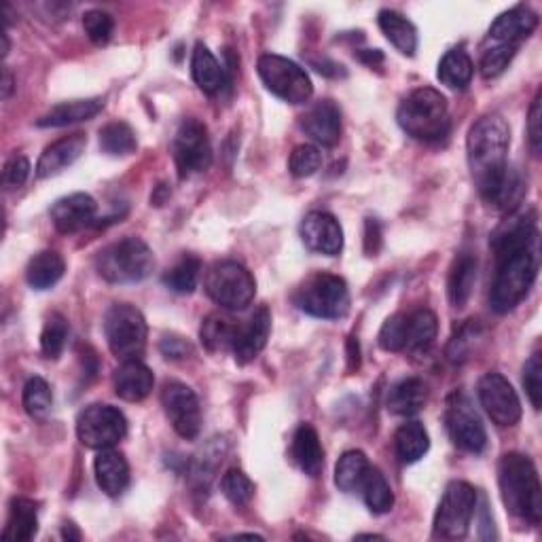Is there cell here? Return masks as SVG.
<instances>
[{
	"label": "cell",
	"mask_w": 542,
	"mask_h": 542,
	"mask_svg": "<svg viewBox=\"0 0 542 542\" xmlns=\"http://www.w3.org/2000/svg\"><path fill=\"white\" fill-rule=\"evenodd\" d=\"M70 327L68 320L62 314H51L45 322L43 333H41V352L45 358L56 360L66 348V339H68Z\"/></svg>",
	"instance_id": "60d3db41"
},
{
	"label": "cell",
	"mask_w": 542,
	"mask_h": 542,
	"mask_svg": "<svg viewBox=\"0 0 542 542\" xmlns=\"http://www.w3.org/2000/svg\"><path fill=\"white\" fill-rule=\"evenodd\" d=\"M200 276H202V261L193 255H185L164 276V284L178 295H189L197 288Z\"/></svg>",
	"instance_id": "ab89813d"
},
{
	"label": "cell",
	"mask_w": 542,
	"mask_h": 542,
	"mask_svg": "<svg viewBox=\"0 0 542 542\" xmlns=\"http://www.w3.org/2000/svg\"><path fill=\"white\" fill-rule=\"evenodd\" d=\"M221 490L233 507L238 509L248 507L252 496H255V485H252V481L242 471H238V468H231V471L223 475Z\"/></svg>",
	"instance_id": "7bdbcfd3"
},
{
	"label": "cell",
	"mask_w": 542,
	"mask_h": 542,
	"mask_svg": "<svg viewBox=\"0 0 542 542\" xmlns=\"http://www.w3.org/2000/svg\"><path fill=\"white\" fill-rule=\"evenodd\" d=\"M379 28L386 34V39L399 49L403 56H415L418 51V30L407 20V17L399 11L384 9L377 17Z\"/></svg>",
	"instance_id": "4dcf8cb0"
},
{
	"label": "cell",
	"mask_w": 542,
	"mask_h": 542,
	"mask_svg": "<svg viewBox=\"0 0 542 542\" xmlns=\"http://www.w3.org/2000/svg\"><path fill=\"white\" fill-rule=\"evenodd\" d=\"M301 312L322 320H339L350 310V291L343 278L335 274H316L307 278L295 293Z\"/></svg>",
	"instance_id": "8992f818"
},
{
	"label": "cell",
	"mask_w": 542,
	"mask_h": 542,
	"mask_svg": "<svg viewBox=\"0 0 542 542\" xmlns=\"http://www.w3.org/2000/svg\"><path fill=\"white\" fill-rule=\"evenodd\" d=\"M303 244L318 255L335 257L343 248V229L329 212H310L299 227Z\"/></svg>",
	"instance_id": "2e32d148"
},
{
	"label": "cell",
	"mask_w": 542,
	"mask_h": 542,
	"mask_svg": "<svg viewBox=\"0 0 542 542\" xmlns=\"http://www.w3.org/2000/svg\"><path fill=\"white\" fill-rule=\"evenodd\" d=\"M104 335L111 352L119 360H138L147 348V320L138 307L115 303L104 316Z\"/></svg>",
	"instance_id": "52a82bcc"
},
{
	"label": "cell",
	"mask_w": 542,
	"mask_h": 542,
	"mask_svg": "<svg viewBox=\"0 0 542 542\" xmlns=\"http://www.w3.org/2000/svg\"><path fill=\"white\" fill-rule=\"evenodd\" d=\"M98 204L92 195L72 193L51 206V223L60 233H77L87 225H96Z\"/></svg>",
	"instance_id": "e0dca14e"
},
{
	"label": "cell",
	"mask_w": 542,
	"mask_h": 542,
	"mask_svg": "<svg viewBox=\"0 0 542 542\" xmlns=\"http://www.w3.org/2000/svg\"><path fill=\"white\" fill-rule=\"evenodd\" d=\"M428 401V388L418 377H407L403 382L394 384L388 392L386 407L394 415H415L424 409Z\"/></svg>",
	"instance_id": "83f0119b"
},
{
	"label": "cell",
	"mask_w": 542,
	"mask_h": 542,
	"mask_svg": "<svg viewBox=\"0 0 542 542\" xmlns=\"http://www.w3.org/2000/svg\"><path fill=\"white\" fill-rule=\"evenodd\" d=\"M62 536L64 540H81V534L79 530L72 526V523H64V528H62Z\"/></svg>",
	"instance_id": "6f0895ef"
},
{
	"label": "cell",
	"mask_w": 542,
	"mask_h": 542,
	"mask_svg": "<svg viewBox=\"0 0 542 542\" xmlns=\"http://www.w3.org/2000/svg\"><path fill=\"white\" fill-rule=\"evenodd\" d=\"M322 166V153L314 144H299L288 159V170L295 178L314 176Z\"/></svg>",
	"instance_id": "f6af8a7d"
},
{
	"label": "cell",
	"mask_w": 542,
	"mask_h": 542,
	"mask_svg": "<svg viewBox=\"0 0 542 542\" xmlns=\"http://www.w3.org/2000/svg\"><path fill=\"white\" fill-rule=\"evenodd\" d=\"M528 136H530V147L534 155L542 149V108H540V92L536 94L532 106H530V117H528Z\"/></svg>",
	"instance_id": "816d5d0a"
},
{
	"label": "cell",
	"mask_w": 542,
	"mask_h": 542,
	"mask_svg": "<svg viewBox=\"0 0 542 542\" xmlns=\"http://www.w3.org/2000/svg\"><path fill=\"white\" fill-rule=\"evenodd\" d=\"M271 333V312L265 305L252 314L246 327H240L236 346H233V356L240 365H248L255 360L267 346V339Z\"/></svg>",
	"instance_id": "7402d4cb"
},
{
	"label": "cell",
	"mask_w": 542,
	"mask_h": 542,
	"mask_svg": "<svg viewBox=\"0 0 542 542\" xmlns=\"http://www.w3.org/2000/svg\"><path fill=\"white\" fill-rule=\"evenodd\" d=\"M477 511V492L471 483L451 481L445 487L439 511L435 515V532L443 538L458 540L468 534Z\"/></svg>",
	"instance_id": "30bf717a"
},
{
	"label": "cell",
	"mask_w": 542,
	"mask_h": 542,
	"mask_svg": "<svg viewBox=\"0 0 542 542\" xmlns=\"http://www.w3.org/2000/svg\"><path fill=\"white\" fill-rule=\"evenodd\" d=\"M369 468H371L369 458L363 454V451H358V449L346 451L335 466V485L346 494L360 492V485H363Z\"/></svg>",
	"instance_id": "d590c367"
},
{
	"label": "cell",
	"mask_w": 542,
	"mask_h": 542,
	"mask_svg": "<svg viewBox=\"0 0 542 542\" xmlns=\"http://www.w3.org/2000/svg\"><path fill=\"white\" fill-rule=\"evenodd\" d=\"M22 403H24L26 413L32 415V418H43V415L51 409L53 394H51V388L43 377L28 379L26 386H24Z\"/></svg>",
	"instance_id": "b9f144b4"
},
{
	"label": "cell",
	"mask_w": 542,
	"mask_h": 542,
	"mask_svg": "<svg viewBox=\"0 0 542 542\" xmlns=\"http://www.w3.org/2000/svg\"><path fill=\"white\" fill-rule=\"evenodd\" d=\"M206 293L225 310H246L257 295V282L250 271L238 261L214 263L206 274Z\"/></svg>",
	"instance_id": "ba28073f"
},
{
	"label": "cell",
	"mask_w": 542,
	"mask_h": 542,
	"mask_svg": "<svg viewBox=\"0 0 542 542\" xmlns=\"http://www.w3.org/2000/svg\"><path fill=\"white\" fill-rule=\"evenodd\" d=\"M437 331H439L437 316L432 314L430 310H426V307L407 314L405 352L426 354L432 348V343H435V339H437Z\"/></svg>",
	"instance_id": "1f68e13d"
},
{
	"label": "cell",
	"mask_w": 542,
	"mask_h": 542,
	"mask_svg": "<svg viewBox=\"0 0 542 542\" xmlns=\"http://www.w3.org/2000/svg\"><path fill=\"white\" fill-rule=\"evenodd\" d=\"M445 426L451 441L468 454H481L487 445V432L473 403L464 394L449 396L445 409Z\"/></svg>",
	"instance_id": "4fadbf2b"
},
{
	"label": "cell",
	"mask_w": 542,
	"mask_h": 542,
	"mask_svg": "<svg viewBox=\"0 0 542 542\" xmlns=\"http://www.w3.org/2000/svg\"><path fill=\"white\" fill-rule=\"evenodd\" d=\"M348 360H350V371L360 367V346H358L356 337H350V341H348Z\"/></svg>",
	"instance_id": "11a10c76"
},
{
	"label": "cell",
	"mask_w": 542,
	"mask_h": 542,
	"mask_svg": "<svg viewBox=\"0 0 542 542\" xmlns=\"http://www.w3.org/2000/svg\"><path fill=\"white\" fill-rule=\"evenodd\" d=\"M523 388L528 392L532 407L538 411L542 405V358L534 354L523 367Z\"/></svg>",
	"instance_id": "681fc988"
},
{
	"label": "cell",
	"mask_w": 542,
	"mask_h": 542,
	"mask_svg": "<svg viewBox=\"0 0 542 542\" xmlns=\"http://www.w3.org/2000/svg\"><path fill=\"white\" fill-rule=\"evenodd\" d=\"M517 53V47L515 45H494V47H487L483 51L481 56V75L485 79H496L500 77L504 70L509 68V64L513 62Z\"/></svg>",
	"instance_id": "ee69618b"
},
{
	"label": "cell",
	"mask_w": 542,
	"mask_h": 542,
	"mask_svg": "<svg viewBox=\"0 0 542 542\" xmlns=\"http://www.w3.org/2000/svg\"><path fill=\"white\" fill-rule=\"evenodd\" d=\"M396 119L411 138L422 142H439L449 134L447 100L432 87L413 89L399 106Z\"/></svg>",
	"instance_id": "277c9868"
},
{
	"label": "cell",
	"mask_w": 542,
	"mask_h": 542,
	"mask_svg": "<svg viewBox=\"0 0 542 542\" xmlns=\"http://www.w3.org/2000/svg\"><path fill=\"white\" fill-rule=\"evenodd\" d=\"M538 26V15L528 7H515L500 13L494 24L490 26V39L496 45H515L519 47L521 41H526L528 36Z\"/></svg>",
	"instance_id": "44dd1931"
},
{
	"label": "cell",
	"mask_w": 542,
	"mask_h": 542,
	"mask_svg": "<svg viewBox=\"0 0 542 542\" xmlns=\"http://www.w3.org/2000/svg\"><path fill=\"white\" fill-rule=\"evenodd\" d=\"M407 343V314H396L379 331V346L386 352H403Z\"/></svg>",
	"instance_id": "7dc6e473"
},
{
	"label": "cell",
	"mask_w": 542,
	"mask_h": 542,
	"mask_svg": "<svg viewBox=\"0 0 542 542\" xmlns=\"http://www.w3.org/2000/svg\"><path fill=\"white\" fill-rule=\"evenodd\" d=\"M96 269L111 284H136L153 274L155 257L140 238H123L98 252Z\"/></svg>",
	"instance_id": "5b68a950"
},
{
	"label": "cell",
	"mask_w": 542,
	"mask_h": 542,
	"mask_svg": "<svg viewBox=\"0 0 542 542\" xmlns=\"http://www.w3.org/2000/svg\"><path fill=\"white\" fill-rule=\"evenodd\" d=\"M113 386L119 399L128 403H140L153 392L155 375L147 365H142L140 360H125L113 375Z\"/></svg>",
	"instance_id": "603a6c76"
},
{
	"label": "cell",
	"mask_w": 542,
	"mask_h": 542,
	"mask_svg": "<svg viewBox=\"0 0 542 542\" xmlns=\"http://www.w3.org/2000/svg\"><path fill=\"white\" fill-rule=\"evenodd\" d=\"M104 108L102 98H89V100H72L53 106L47 115H43L36 125L39 128H66L72 123H81L94 119Z\"/></svg>",
	"instance_id": "484cf974"
},
{
	"label": "cell",
	"mask_w": 542,
	"mask_h": 542,
	"mask_svg": "<svg viewBox=\"0 0 542 542\" xmlns=\"http://www.w3.org/2000/svg\"><path fill=\"white\" fill-rule=\"evenodd\" d=\"M382 248V227L375 219H367L365 223V252L369 257H375Z\"/></svg>",
	"instance_id": "db71d44e"
},
{
	"label": "cell",
	"mask_w": 542,
	"mask_h": 542,
	"mask_svg": "<svg viewBox=\"0 0 542 542\" xmlns=\"http://www.w3.org/2000/svg\"><path fill=\"white\" fill-rule=\"evenodd\" d=\"M136 147H138L136 134L128 123L113 121L100 130V149L106 155L125 157V155H132Z\"/></svg>",
	"instance_id": "f35d334b"
},
{
	"label": "cell",
	"mask_w": 542,
	"mask_h": 542,
	"mask_svg": "<svg viewBox=\"0 0 542 542\" xmlns=\"http://www.w3.org/2000/svg\"><path fill=\"white\" fill-rule=\"evenodd\" d=\"M257 68L263 85L276 98L288 104H305L312 98V79L293 60L276 56V53H265V56L259 58Z\"/></svg>",
	"instance_id": "9c48e42d"
},
{
	"label": "cell",
	"mask_w": 542,
	"mask_h": 542,
	"mask_svg": "<svg viewBox=\"0 0 542 542\" xmlns=\"http://www.w3.org/2000/svg\"><path fill=\"white\" fill-rule=\"evenodd\" d=\"M477 337H479V324L475 320H468V324H464V327L451 337L447 346V358L451 360V363H464L468 354H471Z\"/></svg>",
	"instance_id": "c3c4849f"
},
{
	"label": "cell",
	"mask_w": 542,
	"mask_h": 542,
	"mask_svg": "<svg viewBox=\"0 0 542 542\" xmlns=\"http://www.w3.org/2000/svg\"><path fill=\"white\" fill-rule=\"evenodd\" d=\"M66 271L64 259L56 250H43L26 267V280L34 291H47L56 286Z\"/></svg>",
	"instance_id": "d6a6232c"
},
{
	"label": "cell",
	"mask_w": 542,
	"mask_h": 542,
	"mask_svg": "<svg viewBox=\"0 0 542 542\" xmlns=\"http://www.w3.org/2000/svg\"><path fill=\"white\" fill-rule=\"evenodd\" d=\"M293 460L305 475L318 477L324 466V451L314 426L301 424L293 437Z\"/></svg>",
	"instance_id": "4316f807"
},
{
	"label": "cell",
	"mask_w": 542,
	"mask_h": 542,
	"mask_svg": "<svg viewBox=\"0 0 542 542\" xmlns=\"http://www.w3.org/2000/svg\"><path fill=\"white\" fill-rule=\"evenodd\" d=\"M172 155L183 178L206 172L212 164V144L206 125L193 117L180 123L172 140Z\"/></svg>",
	"instance_id": "7c38bea8"
},
{
	"label": "cell",
	"mask_w": 542,
	"mask_h": 542,
	"mask_svg": "<svg viewBox=\"0 0 542 542\" xmlns=\"http://www.w3.org/2000/svg\"><path fill=\"white\" fill-rule=\"evenodd\" d=\"M358 538H382V536H377V534H360Z\"/></svg>",
	"instance_id": "91938a15"
},
{
	"label": "cell",
	"mask_w": 542,
	"mask_h": 542,
	"mask_svg": "<svg viewBox=\"0 0 542 542\" xmlns=\"http://www.w3.org/2000/svg\"><path fill=\"white\" fill-rule=\"evenodd\" d=\"M498 485L507 511L521 521L538 526L542 519V487L534 462L515 451L502 456L498 464Z\"/></svg>",
	"instance_id": "6da1fadb"
},
{
	"label": "cell",
	"mask_w": 542,
	"mask_h": 542,
	"mask_svg": "<svg viewBox=\"0 0 542 542\" xmlns=\"http://www.w3.org/2000/svg\"><path fill=\"white\" fill-rule=\"evenodd\" d=\"M358 58L360 60H363V62H367L369 66H375V64H379V62H384V53L382 51H379V49H369V51H360L358 53Z\"/></svg>",
	"instance_id": "9f6ffc18"
},
{
	"label": "cell",
	"mask_w": 542,
	"mask_h": 542,
	"mask_svg": "<svg viewBox=\"0 0 542 542\" xmlns=\"http://www.w3.org/2000/svg\"><path fill=\"white\" fill-rule=\"evenodd\" d=\"M238 324H233V320L225 314H210L200 329V337L204 348L208 352H233V346H236L238 339Z\"/></svg>",
	"instance_id": "836d02e7"
},
{
	"label": "cell",
	"mask_w": 542,
	"mask_h": 542,
	"mask_svg": "<svg viewBox=\"0 0 542 542\" xmlns=\"http://www.w3.org/2000/svg\"><path fill=\"white\" fill-rule=\"evenodd\" d=\"M87 136L85 134H72L56 140L43 151L36 164V176L39 178H51L70 168L75 161L85 153Z\"/></svg>",
	"instance_id": "ffe728a7"
},
{
	"label": "cell",
	"mask_w": 542,
	"mask_h": 542,
	"mask_svg": "<svg viewBox=\"0 0 542 542\" xmlns=\"http://www.w3.org/2000/svg\"><path fill=\"white\" fill-rule=\"evenodd\" d=\"M360 494L365 498V504L375 515H384L390 513L394 507V494L392 487L386 481V477L377 471V468H369V473L360 485Z\"/></svg>",
	"instance_id": "74e56055"
},
{
	"label": "cell",
	"mask_w": 542,
	"mask_h": 542,
	"mask_svg": "<svg viewBox=\"0 0 542 542\" xmlns=\"http://www.w3.org/2000/svg\"><path fill=\"white\" fill-rule=\"evenodd\" d=\"M96 481L106 496H121L130 485V464L123 454L111 449H100L94 462Z\"/></svg>",
	"instance_id": "cb8c5ba5"
},
{
	"label": "cell",
	"mask_w": 542,
	"mask_h": 542,
	"mask_svg": "<svg viewBox=\"0 0 542 542\" xmlns=\"http://www.w3.org/2000/svg\"><path fill=\"white\" fill-rule=\"evenodd\" d=\"M477 257L473 252H460L456 257L454 265L449 269V280H447V295L454 307H464L473 295V288L477 282Z\"/></svg>",
	"instance_id": "d4e9b609"
},
{
	"label": "cell",
	"mask_w": 542,
	"mask_h": 542,
	"mask_svg": "<svg viewBox=\"0 0 542 542\" xmlns=\"http://www.w3.org/2000/svg\"><path fill=\"white\" fill-rule=\"evenodd\" d=\"M477 189L483 200L496 210H513L521 202L523 193H526V183H523L521 174L509 164L500 172L481 180Z\"/></svg>",
	"instance_id": "ac0fdd59"
},
{
	"label": "cell",
	"mask_w": 542,
	"mask_h": 542,
	"mask_svg": "<svg viewBox=\"0 0 542 542\" xmlns=\"http://www.w3.org/2000/svg\"><path fill=\"white\" fill-rule=\"evenodd\" d=\"M511 147V128L500 115L481 117L466 138L468 166H471L475 183L500 172L509 166L507 155Z\"/></svg>",
	"instance_id": "3957f363"
},
{
	"label": "cell",
	"mask_w": 542,
	"mask_h": 542,
	"mask_svg": "<svg viewBox=\"0 0 542 542\" xmlns=\"http://www.w3.org/2000/svg\"><path fill=\"white\" fill-rule=\"evenodd\" d=\"M301 130L320 147L333 149L341 138V113L335 102L320 100L301 117Z\"/></svg>",
	"instance_id": "d6986e66"
},
{
	"label": "cell",
	"mask_w": 542,
	"mask_h": 542,
	"mask_svg": "<svg viewBox=\"0 0 542 542\" xmlns=\"http://www.w3.org/2000/svg\"><path fill=\"white\" fill-rule=\"evenodd\" d=\"M161 405H164L168 420L180 437L187 441L197 439L202 430V409L195 392L189 386L168 382L164 390H161Z\"/></svg>",
	"instance_id": "5bb4252c"
},
{
	"label": "cell",
	"mask_w": 542,
	"mask_h": 542,
	"mask_svg": "<svg viewBox=\"0 0 542 542\" xmlns=\"http://www.w3.org/2000/svg\"><path fill=\"white\" fill-rule=\"evenodd\" d=\"M496 280L490 293V305L496 314H509L526 299L538 274L536 244L517 248L496 257Z\"/></svg>",
	"instance_id": "7a4b0ae2"
},
{
	"label": "cell",
	"mask_w": 542,
	"mask_h": 542,
	"mask_svg": "<svg viewBox=\"0 0 542 542\" xmlns=\"http://www.w3.org/2000/svg\"><path fill=\"white\" fill-rule=\"evenodd\" d=\"M128 435V420L111 405H89L77 418V437L89 449H111Z\"/></svg>",
	"instance_id": "8fae6325"
},
{
	"label": "cell",
	"mask_w": 542,
	"mask_h": 542,
	"mask_svg": "<svg viewBox=\"0 0 542 542\" xmlns=\"http://www.w3.org/2000/svg\"><path fill=\"white\" fill-rule=\"evenodd\" d=\"M191 75H193V81L197 83V87H200L202 92L208 96L219 94L221 89L225 87V70L204 43H197L193 49Z\"/></svg>",
	"instance_id": "f1b7e54d"
},
{
	"label": "cell",
	"mask_w": 542,
	"mask_h": 542,
	"mask_svg": "<svg viewBox=\"0 0 542 542\" xmlns=\"http://www.w3.org/2000/svg\"><path fill=\"white\" fill-rule=\"evenodd\" d=\"M83 28H85V34L89 36V41H92L94 45H106L113 39L115 20L111 13L92 9L83 15Z\"/></svg>",
	"instance_id": "bcb514c9"
},
{
	"label": "cell",
	"mask_w": 542,
	"mask_h": 542,
	"mask_svg": "<svg viewBox=\"0 0 542 542\" xmlns=\"http://www.w3.org/2000/svg\"><path fill=\"white\" fill-rule=\"evenodd\" d=\"M39 532V509L30 498H13L9 509V521L3 532L5 540L28 542Z\"/></svg>",
	"instance_id": "f546056e"
},
{
	"label": "cell",
	"mask_w": 542,
	"mask_h": 542,
	"mask_svg": "<svg viewBox=\"0 0 542 542\" xmlns=\"http://www.w3.org/2000/svg\"><path fill=\"white\" fill-rule=\"evenodd\" d=\"M473 60L462 47L449 49L439 62L437 77L439 81L449 89H464L468 83L473 81Z\"/></svg>",
	"instance_id": "e575fe53"
},
{
	"label": "cell",
	"mask_w": 542,
	"mask_h": 542,
	"mask_svg": "<svg viewBox=\"0 0 542 542\" xmlns=\"http://www.w3.org/2000/svg\"><path fill=\"white\" fill-rule=\"evenodd\" d=\"M394 449L396 456L401 458L405 464H413L426 456V451L430 449V439L428 432L420 422H407L403 424L394 435Z\"/></svg>",
	"instance_id": "8d00e7d4"
},
{
	"label": "cell",
	"mask_w": 542,
	"mask_h": 542,
	"mask_svg": "<svg viewBox=\"0 0 542 542\" xmlns=\"http://www.w3.org/2000/svg\"><path fill=\"white\" fill-rule=\"evenodd\" d=\"M28 176H30V161L24 155H15L7 161V166L3 170V183L9 189H20L26 185Z\"/></svg>",
	"instance_id": "f907efd6"
},
{
	"label": "cell",
	"mask_w": 542,
	"mask_h": 542,
	"mask_svg": "<svg viewBox=\"0 0 542 542\" xmlns=\"http://www.w3.org/2000/svg\"><path fill=\"white\" fill-rule=\"evenodd\" d=\"M11 92H13V77H11V72L5 68V72H3V98L7 100L11 96Z\"/></svg>",
	"instance_id": "680465c9"
},
{
	"label": "cell",
	"mask_w": 542,
	"mask_h": 542,
	"mask_svg": "<svg viewBox=\"0 0 542 542\" xmlns=\"http://www.w3.org/2000/svg\"><path fill=\"white\" fill-rule=\"evenodd\" d=\"M159 350H161V354H164L170 360H183V358L193 354L191 343L187 339H183V337H178V335H166L164 339L159 341Z\"/></svg>",
	"instance_id": "f5cc1de1"
},
{
	"label": "cell",
	"mask_w": 542,
	"mask_h": 542,
	"mask_svg": "<svg viewBox=\"0 0 542 542\" xmlns=\"http://www.w3.org/2000/svg\"><path fill=\"white\" fill-rule=\"evenodd\" d=\"M479 401L485 413L498 426H515L521 420V401L507 377L500 373H487L479 382Z\"/></svg>",
	"instance_id": "9a60e30c"
}]
</instances>
